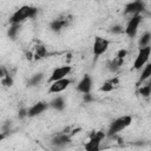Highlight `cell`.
Instances as JSON below:
<instances>
[{"label": "cell", "mask_w": 151, "mask_h": 151, "mask_svg": "<svg viewBox=\"0 0 151 151\" xmlns=\"http://www.w3.org/2000/svg\"><path fill=\"white\" fill-rule=\"evenodd\" d=\"M123 61H124V59H119V58L116 57L113 60L110 61V64H109V68H110L111 71H117V70L122 66Z\"/></svg>", "instance_id": "19"}, {"label": "cell", "mask_w": 151, "mask_h": 151, "mask_svg": "<svg viewBox=\"0 0 151 151\" xmlns=\"http://www.w3.org/2000/svg\"><path fill=\"white\" fill-rule=\"evenodd\" d=\"M105 137H106V133L104 131H93V132H91L90 139L84 145V149L86 151H98L100 149V143Z\"/></svg>", "instance_id": "3"}, {"label": "cell", "mask_w": 151, "mask_h": 151, "mask_svg": "<svg viewBox=\"0 0 151 151\" xmlns=\"http://www.w3.org/2000/svg\"><path fill=\"white\" fill-rule=\"evenodd\" d=\"M12 78L9 77V76H5V77H2V85H5V86H12Z\"/></svg>", "instance_id": "22"}, {"label": "cell", "mask_w": 151, "mask_h": 151, "mask_svg": "<svg viewBox=\"0 0 151 151\" xmlns=\"http://www.w3.org/2000/svg\"><path fill=\"white\" fill-rule=\"evenodd\" d=\"M37 13H38V8L37 7L24 5L12 14V17L9 19V22L11 24H20V22L25 21L26 19L34 18L37 15Z\"/></svg>", "instance_id": "1"}, {"label": "cell", "mask_w": 151, "mask_h": 151, "mask_svg": "<svg viewBox=\"0 0 151 151\" xmlns=\"http://www.w3.org/2000/svg\"><path fill=\"white\" fill-rule=\"evenodd\" d=\"M126 54H127V51L125 50V48H120L118 52H117V58H119V59H124L125 57H126Z\"/></svg>", "instance_id": "23"}, {"label": "cell", "mask_w": 151, "mask_h": 151, "mask_svg": "<svg viewBox=\"0 0 151 151\" xmlns=\"http://www.w3.org/2000/svg\"><path fill=\"white\" fill-rule=\"evenodd\" d=\"M42 78H44L42 73H37V74H34V76L29 79V81H28L29 86H35V85H38V84L42 80Z\"/></svg>", "instance_id": "20"}, {"label": "cell", "mask_w": 151, "mask_h": 151, "mask_svg": "<svg viewBox=\"0 0 151 151\" xmlns=\"http://www.w3.org/2000/svg\"><path fill=\"white\" fill-rule=\"evenodd\" d=\"M33 54H34V60L44 59V58L46 57V54H47L46 47H45L44 45H41V44H38V45L35 46V48H34Z\"/></svg>", "instance_id": "13"}, {"label": "cell", "mask_w": 151, "mask_h": 151, "mask_svg": "<svg viewBox=\"0 0 151 151\" xmlns=\"http://www.w3.org/2000/svg\"><path fill=\"white\" fill-rule=\"evenodd\" d=\"M131 123H132V117L129 116V114H125V116H122V117H118V118L113 119L112 123L109 126L107 136L109 137H113L114 134L119 133L120 131H123L127 126H130Z\"/></svg>", "instance_id": "2"}, {"label": "cell", "mask_w": 151, "mask_h": 151, "mask_svg": "<svg viewBox=\"0 0 151 151\" xmlns=\"http://www.w3.org/2000/svg\"><path fill=\"white\" fill-rule=\"evenodd\" d=\"M50 106H52L53 109L60 111V110H64V107H65V101H64V99H63L61 97H57V98H54V99L50 103Z\"/></svg>", "instance_id": "16"}, {"label": "cell", "mask_w": 151, "mask_h": 151, "mask_svg": "<svg viewBox=\"0 0 151 151\" xmlns=\"http://www.w3.org/2000/svg\"><path fill=\"white\" fill-rule=\"evenodd\" d=\"M110 46V41L105 38L101 37H96L94 38V42H93V54L94 57H100L101 54H104L107 48Z\"/></svg>", "instance_id": "6"}, {"label": "cell", "mask_w": 151, "mask_h": 151, "mask_svg": "<svg viewBox=\"0 0 151 151\" xmlns=\"http://www.w3.org/2000/svg\"><path fill=\"white\" fill-rule=\"evenodd\" d=\"M48 107V104L46 101H38L37 104L32 105L28 110H27V117H35L40 113H42Z\"/></svg>", "instance_id": "11"}, {"label": "cell", "mask_w": 151, "mask_h": 151, "mask_svg": "<svg viewBox=\"0 0 151 151\" xmlns=\"http://www.w3.org/2000/svg\"><path fill=\"white\" fill-rule=\"evenodd\" d=\"M70 138H71V136L68 133L64 132V133H60L57 137H54V139H53L52 143L54 145H57V146H61V145H65L67 142H70Z\"/></svg>", "instance_id": "14"}, {"label": "cell", "mask_w": 151, "mask_h": 151, "mask_svg": "<svg viewBox=\"0 0 151 151\" xmlns=\"http://www.w3.org/2000/svg\"><path fill=\"white\" fill-rule=\"evenodd\" d=\"M138 93L143 97H149L151 94V83H147L146 85L139 86L138 88Z\"/></svg>", "instance_id": "18"}, {"label": "cell", "mask_w": 151, "mask_h": 151, "mask_svg": "<svg viewBox=\"0 0 151 151\" xmlns=\"http://www.w3.org/2000/svg\"><path fill=\"white\" fill-rule=\"evenodd\" d=\"M91 88H92V79H91V77H90L88 74H85V76L81 78V80L78 83L77 90H78L80 93L85 94V93H90Z\"/></svg>", "instance_id": "10"}, {"label": "cell", "mask_w": 151, "mask_h": 151, "mask_svg": "<svg viewBox=\"0 0 151 151\" xmlns=\"http://www.w3.org/2000/svg\"><path fill=\"white\" fill-rule=\"evenodd\" d=\"M144 4L140 1V0H133L131 2H129L125 8H124V14H132V15H136V14H140L143 11H144Z\"/></svg>", "instance_id": "9"}, {"label": "cell", "mask_w": 151, "mask_h": 151, "mask_svg": "<svg viewBox=\"0 0 151 151\" xmlns=\"http://www.w3.org/2000/svg\"><path fill=\"white\" fill-rule=\"evenodd\" d=\"M142 15L140 14H136V15H132V18L127 21V25L125 27V34L130 38H133L137 32H138V27L142 22Z\"/></svg>", "instance_id": "5"}, {"label": "cell", "mask_w": 151, "mask_h": 151, "mask_svg": "<svg viewBox=\"0 0 151 151\" xmlns=\"http://www.w3.org/2000/svg\"><path fill=\"white\" fill-rule=\"evenodd\" d=\"M116 87L113 86V84L111 83V80H106L104 81V84L100 86V91L101 92H111L112 90H114Z\"/></svg>", "instance_id": "21"}, {"label": "cell", "mask_w": 151, "mask_h": 151, "mask_svg": "<svg viewBox=\"0 0 151 151\" xmlns=\"http://www.w3.org/2000/svg\"><path fill=\"white\" fill-rule=\"evenodd\" d=\"M68 20H70V19H67L66 17L54 19V20L50 24V27H51V29H52L53 32H60L65 26H67Z\"/></svg>", "instance_id": "12"}, {"label": "cell", "mask_w": 151, "mask_h": 151, "mask_svg": "<svg viewBox=\"0 0 151 151\" xmlns=\"http://www.w3.org/2000/svg\"><path fill=\"white\" fill-rule=\"evenodd\" d=\"M149 78H151V63H147V64L143 67V71H142V73H140L139 80H138V86L140 85V83H144V81L147 80Z\"/></svg>", "instance_id": "15"}, {"label": "cell", "mask_w": 151, "mask_h": 151, "mask_svg": "<svg viewBox=\"0 0 151 151\" xmlns=\"http://www.w3.org/2000/svg\"><path fill=\"white\" fill-rule=\"evenodd\" d=\"M71 83H72L71 79H68L67 77L66 78H63V79H59V80H55L53 83H50L48 93H60L64 90H66L70 86Z\"/></svg>", "instance_id": "8"}, {"label": "cell", "mask_w": 151, "mask_h": 151, "mask_svg": "<svg viewBox=\"0 0 151 151\" xmlns=\"http://www.w3.org/2000/svg\"><path fill=\"white\" fill-rule=\"evenodd\" d=\"M112 32L113 33H123V32H125V29H123V27L122 26H114V27H112Z\"/></svg>", "instance_id": "24"}, {"label": "cell", "mask_w": 151, "mask_h": 151, "mask_svg": "<svg viewBox=\"0 0 151 151\" xmlns=\"http://www.w3.org/2000/svg\"><path fill=\"white\" fill-rule=\"evenodd\" d=\"M150 42H151V33H150V32H146V33H144V34L142 35V38L139 39L138 45H139V47H145V46H149Z\"/></svg>", "instance_id": "17"}, {"label": "cell", "mask_w": 151, "mask_h": 151, "mask_svg": "<svg viewBox=\"0 0 151 151\" xmlns=\"http://www.w3.org/2000/svg\"><path fill=\"white\" fill-rule=\"evenodd\" d=\"M150 54H151V46L150 45L145 46V47H139L138 54H137L134 63H133V68L134 70H142V67H144L147 64Z\"/></svg>", "instance_id": "4"}, {"label": "cell", "mask_w": 151, "mask_h": 151, "mask_svg": "<svg viewBox=\"0 0 151 151\" xmlns=\"http://www.w3.org/2000/svg\"><path fill=\"white\" fill-rule=\"evenodd\" d=\"M71 71H72V67L68 66V65H64V66L55 67V68L53 70V72L51 73L50 78H48V83H53V81H55V80L66 78V77L70 74Z\"/></svg>", "instance_id": "7"}]
</instances>
